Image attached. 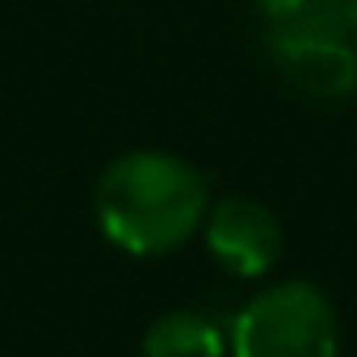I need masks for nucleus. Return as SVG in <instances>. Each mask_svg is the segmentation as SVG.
<instances>
[{
    "instance_id": "obj_1",
    "label": "nucleus",
    "mask_w": 357,
    "mask_h": 357,
    "mask_svg": "<svg viewBox=\"0 0 357 357\" xmlns=\"http://www.w3.org/2000/svg\"><path fill=\"white\" fill-rule=\"evenodd\" d=\"M97 227L130 257H164L190 244L211 211L206 176L172 151H126L97 181Z\"/></svg>"
},
{
    "instance_id": "obj_2",
    "label": "nucleus",
    "mask_w": 357,
    "mask_h": 357,
    "mask_svg": "<svg viewBox=\"0 0 357 357\" xmlns=\"http://www.w3.org/2000/svg\"><path fill=\"white\" fill-rule=\"evenodd\" d=\"M336 307L315 282H273L240 307L227 328V357H336Z\"/></svg>"
},
{
    "instance_id": "obj_3",
    "label": "nucleus",
    "mask_w": 357,
    "mask_h": 357,
    "mask_svg": "<svg viewBox=\"0 0 357 357\" xmlns=\"http://www.w3.org/2000/svg\"><path fill=\"white\" fill-rule=\"evenodd\" d=\"M202 240L211 257L236 278H261L282 257V223L257 198H219L206 211Z\"/></svg>"
},
{
    "instance_id": "obj_4",
    "label": "nucleus",
    "mask_w": 357,
    "mask_h": 357,
    "mask_svg": "<svg viewBox=\"0 0 357 357\" xmlns=\"http://www.w3.org/2000/svg\"><path fill=\"white\" fill-rule=\"evenodd\" d=\"M282 72L315 101H344L357 93V47L349 38H315L294 47H269Z\"/></svg>"
},
{
    "instance_id": "obj_5",
    "label": "nucleus",
    "mask_w": 357,
    "mask_h": 357,
    "mask_svg": "<svg viewBox=\"0 0 357 357\" xmlns=\"http://www.w3.org/2000/svg\"><path fill=\"white\" fill-rule=\"evenodd\" d=\"M143 357H227V328L206 311H164L143 336Z\"/></svg>"
},
{
    "instance_id": "obj_6",
    "label": "nucleus",
    "mask_w": 357,
    "mask_h": 357,
    "mask_svg": "<svg viewBox=\"0 0 357 357\" xmlns=\"http://www.w3.org/2000/svg\"><path fill=\"white\" fill-rule=\"evenodd\" d=\"M311 5V0H252V9L261 13V22H265V30H273V26H286V22H294L303 9Z\"/></svg>"
},
{
    "instance_id": "obj_7",
    "label": "nucleus",
    "mask_w": 357,
    "mask_h": 357,
    "mask_svg": "<svg viewBox=\"0 0 357 357\" xmlns=\"http://www.w3.org/2000/svg\"><path fill=\"white\" fill-rule=\"evenodd\" d=\"M344 22H349V34H357V0H344Z\"/></svg>"
}]
</instances>
